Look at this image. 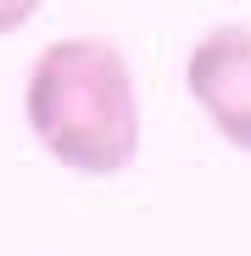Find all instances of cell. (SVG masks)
I'll return each mask as SVG.
<instances>
[{
    "mask_svg": "<svg viewBox=\"0 0 251 256\" xmlns=\"http://www.w3.org/2000/svg\"><path fill=\"white\" fill-rule=\"evenodd\" d=\"M184 84L218 134L234 150H251V28H212L195 39Z\"/></svg>",
    "mask_w": 251,
    "mask_h": 256,
    "instance_id": "7a4b0ae2",
    "label": "cell"
},
{
    "mask_svg": "<svg viewBox=\"0 0 251 256\" xmlns=\"http://www.w3.org/2000/svg\"><path fill=\"white\" fill-rule=\"evenodd\" d=\"M39 6H45V0H0V39H6V34H17Z\"/></svg>",
    "mask_w": 251,
    "mask_h": 256,
    "instance_id": "3957f363",
    "label": "cell"
},
{
    "mask_svg": "<svg viewBox=\"0 0 251 256\" xmlns=\"http://www.w3.org/2000/svg\"><path fill=\"white\" fill-rule=\"evenodd\" d=\"M28 122L62 167L112 178L140 156L134 72L106 39H56L28 72Z\"/></svg>",
    "mask_w": 251,
    "mask_h": 256,
    "instance_id": "6da1fadb",
    "label": "cell"
}]
</instances>
